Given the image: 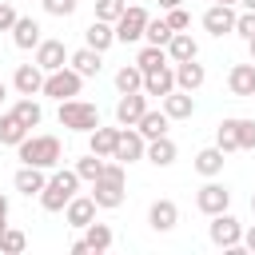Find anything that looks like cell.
<instances>
[{
    "mask_svg": "<svg viewBox=\"0 0 255 255\" xmlns=\"http://www.w3.org/2000/svg\"><path fill=\"white\" fill-rule=\"evenodd\" d=\"M147 12L139 8V4H131V8H124V16L116 20V40L120 44H135V40H143V32H147Z\"/></svg>",
    "mask_w": 255,
    "mask_h": 255,
    "instance_id": "obj_6",
    "label": "cell"
},
{
    "mask_svg": "<svg viewBox=\"0 0 255 255\" xmlns=\"http://www.w3.org/2000/svg\"><path fill=\"white\" fill-rule=\"evenodd\" d=\"M124 0H96V20H108V24H116L120 16H124Z\"/></svg>",
    "mask_w": 255,
    "mask_h": 255,
    "instance_id": "obj_38",
    "label": "cell"
},
{
    "mask_svg": "<svg viewBox=\"0 0 255 255\" xmlns=\"http://www.w3.org/2000/svg\"><path fill=\"white\" fill-rule=\"evenodd\" d=\"M32 128L16 116V112H0V143H8V147H16L24 135H28Z\"/></svg>",
    "mask_w": 255,
    "mask_h": 255,
    "instance_id": "obj_27",
    "label": "cell"
},
{
    "mask_svg": "<svg viewBox=\"0 0 255 255\" xmlns=\"http://www.w3.org/2000/svg\"><path fill=\"white\" fill-rule=\"evenodd\" d=\"M167 56H171V64L195 60V56H199V44H195V36H191V32H175V36L167 40Z\"/></svg>",
    "mask_w": 255,
    "mask_h": 255,
    "instance_id": "obj_24",
    "label": "cell"
},
{
    "mask_svg": "<svg viewBox=\"0 0 255 255\" xmlns=\"http://www.w3.org/2000/svg\"><path fill=\"white\" fill-rule=\"evenodd\" d=\"M12 187H16L20 195H28V199H32V195L40 199V191L48 187V175H44V167H32V163H24V167L12 175Z\"/></svg>",
    "mask_w": 255,
    "mask_h": 255,
    "instance_id": "obj_13",
    "label": "cell"
},
{
    "mask_svg": "<svg viewBox=\"0 0 255 255\" xmlns=\"http://www.w3.org/2000/svg\"><path fill=\"white\" fill-rule=\"evenodd\" d=\"M195 207H199L203 215H219V211H227V207H231V191H227L223 183L207 179V183L195 191Z\"/></svg>",
    "mask_w": 255,
    "mask_h": 255,
    "instance_id": "obj_8",
    "label": "cell"
},
{
    "mask_svg": "<svg viewBox=\"0 0 255 255\" xmlns=\"http://www.w3.org/2000/svg\"><path fill=\"white\" fill-rule=\"evenodd\" d=\"M68 48H64V40H40V48H36V64L44 68V72H56V68H64L68 64Z\"/></svg>",
    "mask_w": 255,
    "mask_h": 255,
    "instance_id": "obj_16",
    "label": "cell"
},
{
    "mask_svg": "<svg viewBox=\"0 0 255 255\" xmlns=\"http://www.w3.org/2000/svg\"><path fill=\"white\" fill-rule=\"evenodd\" d=\"M147 163H155V167H171L175 163V143L167 139V135H159V139H147V155H143Z\"/></svg>",
    "mask_w": 255,
    "mask_h": 255,
    "instance_id": "obj_29",
    "label": "cell"
},
{
    "mask_svg": "<svg viewBox=\"0 0 255 255\" xmlns=\"http://www.w3.org/2000/svg\"><path fill=\"white\" fill-rule=\"evenodd\" d=\"M104 163H108L104 155H96V151H88L84 159H76V175H80L84 183H96V179L104 175Z\"/></svg>",
    "mask_w": 255,
    "mask_h": 255,
    "instance_id": "obj_33",
    "label": "cell"
},
{
    "mask_svg": "<svg viewBox=\"0 0 255 255\" xmlns=\"http://www.w3.org/2000/svg\"><path fill=\"white\" fill-rule=\"evenodd\" d=\"M4 227H8V195H0V235H4Z\"/></svg>",
    "mask_w": 255,
    "mask_h": 255,
    "instance_id": "obj_45",
    "label": "cell"
},
{
    "mask_svg": "<svg viewBox=\"0 0 255 255\" xmlns=\"http://www.w3.org/2000/svg\"><path fill=\"white\" fill-rule=\"evenodd\" d=\"M175 32H171V24L167 20H147V32H143V40L147 44H159V48H167V40H171Z\"/></svg>",
    "mask_w": 255,
    "mask_h": 255,
    "instance_id": "obj_37",
    "label": "cell"
},
{
    "mask_svg": "<svg viewBox=\"0 0 255 255\" xmlns=\"http://www.w3.org/2000/svg\"><path fill=\"white\" fill-rule=\"evenodd\" d=\"M143 155H147L143 131H139V128H120V143H116V155H112V159H120V163L128 167V163H135V159H143Z\"/></svg>",
    "mask_w": 255,
    "mask_h": 255,
    "instance_id": "obj_7",
    "label": "cell"
},
{
    "mask_svg": "<svg viewBox=\"0 0 255 255\" xmlns=\"http://www.w3.org/2000/svg\"><path fill=\"white\" fill-rule=\"evenodd\" d=\"M223 155H227V151H223L219 143H215V147H203V151H195V171H199V175H207V179H215V175L223 171V163H227Z\"/></svg>",
    "mask_w": 255,
    "mask_h": 255,
    "instance_id": "obj_26",
    "label": "cell"
},
{
    "mask_svg": "<svg viewBox=\"0 0 255 255\" xmlns=\"http://www.w3.org/2000/svg\"><path fill=\"white\" fill-rule=\"evenodd\" d=\"M135 64H139L143 72H155V68H163V64H171V56H167V48H159V44H147V48H139V56H135Z\"/></svg>",
    "mask_w": 255,
    "mask_h": 255,
    "instance_id": "obj_32",
    "label": "cell"
},
{
    "mask_svg": "<svg viewBox=\"0 0 255 255\" xmlns=\"http://www.w3.org/2000/svg\"><path fill=\"white\" fill-rule=\"evenodd\" d=\"M247 48H251V60H255V40H247Z\"/></svg>",
    "mask_w": 255,
    "mask_h": 255,
    "instance_id": "obj_49",
    "label": "cell"
},
{
    "mask_svg": "<svg viewBox=\"0 0 255 255\" xmlns=\"http://www.w3.org/2000/svg\"><path fill=\"white\" fill-rule=\"evenodd\" d=\"M68 251H72V255H84V251H88V239H72Z\"/></svg>",
    "mask_w": 255,
    "mask_h": 255,
    "instance_id": "obj_46",
    "label": "cell"
},
{
    "mask_svg": "<svg viewBox=\"0 0 255 255\" xmlns=\"http://www.w3.org/2000/svg\"><path fill=\"white\" fill-rule=\"evenodd\" d=\"M80 175H76V167H60V171H52L48 175V187L40 191V207L44 211H64L72 199H76V191H80Z\"/></svg>",
    "mask_w": 255,
    "mask_h": 255,
    "instance_id": "obj_2",
    "label": "cell"
},
{
    "mask_svg": "<svg viewBox=\"0 0 255 255\" xmlns=\"http://www.w3.org/2000/svg\"><path fill=\"white\" fill-rule=\"evenodd\" d=\"M167 124H171V116H167L163 108H159V112H151V108H147V112L139 116V124H135V128L143 131V139H159V135H167Z\"/></svg>",
    "mask_w": 255,
    "mask_h": 255,
    "instance_id": "obj_28",
    "label": "cell"
},
{
    "mask_svg": "<svg viewBox=\"0 0 255 255\" xmlns=\"http://www.w3.org/2000/svg\"><path fill=\"white\" fill-rule=\"evenodd\" d=\"M235 32H239L243 40H255V12H243V16H235Z\"/></svg>",
    "mask_w": 255,
    "mask_h": 255,
    "instance_id": "obj_42",
    "label": "cell"
},
{
    "mask_svg": "<svg viewBox=\"0 0 255 255\" xmlns=\"http://www.w3.org/2000/svg\"><path fill=\"white\" fill-rule=\"evenodd\" d=\"M211 4H239V0H211Z\"/></svg>",
    "mask_w": 255,
    "mask_h": 255,
    "instance_id": "obj_50",
    "label": "cell"
},
{
    "mask_svg": "<svg viewBox=\"0 0 255 255\" xmlns=\"http://www.w3.org/2000/svg\"><path fill=\"white\" fill-rule=\"evenodd\" d=\"M143 112H147V92H124L120 104H116V124L120 128H135Z\"/></svg>",
    "mask_w": 255,
    "mask_h": 255,
    "instance_id": "obj_9",
    "label": "cell"
},
{
    "mask_svg": "<svg viewBox=\"0 0 255 255\" xmlns=\"http://www.w3.org/2000/svg\"><path fill=\"white\" fill-rule=\"evenodd\" d=\"M167 24H171V32H187V24H191V16L183 12V4L179 8H167V16H163Z\"/></svg>",
    "mask_w": 255,
    "mask_h": 255,
    "instance_id": "obj_41",
    "label": "cell"
},
{
    "mask_svg": "<svg viewBox=\"0 0 255 255\" xmlns=\"http://www.w3.org/2000/svg\"><path fill=\"white\" fill-rule=\"evenodd\" d=\"M16 155H20V163H32V167L52 171V167L64 159V147H60L56 135H24V139L16 143Z\"/></svg>",
    "mask_w": 255,
    "mask_h": 255,
    "instance_id": "obj_1",
    "label": "cell"
},
{
    "mask_svg": "<svg viewBox=\"0 0 255 255\" xmlns=\"http://www.w3.org/2000/svg\"><path fill=\"white\" fill-rule=\"evenodd\" d=\"M64 219H68V227L84 231V227L96 219V199H92V195H76V199L64 207Z\"/></svg>",
    "mask_w": 255,
    "mask_h": 255,
    "instance_id": "obj_18",
    "label": "cell"
},
{
    "mask_svg": "<svg viewBox=\"0 0 255 255\" xmlns=\"http://www.w3.org/2000/svg\"><path fill=\"white\" fill-rule=\"evenodd\" d=\"M203 80H207V68L199 64V56H195V60L175 64V88H179V92H199V88H203Z\"/></svg>",
    "mask_w": 255,
    "mask_h": 255,
    "instance_id": "obj_15",
    "label": "cell"
},
{
    "mask_svg": "<svg viewBox=\"0 0 255 255\" xmlns=\"http://www.w3.org/2000/svg\"><path fill=\"white\" fill-rule=\"evenodd\" d=\"M12 112H16V116H20V120H24L28 128H40V120H44V108H40V104H36L32 96H20Z\"/></svg>",
    "mask_w": 255,
    "mask_h": 255,
    "instance_id": "obj_35",
    "label": "cell"
},
{
    "mask_svg": "<svg viewBox=\"0 0 255 255\" xmlns=\"http://www.w3.org/2000/svg\"><path fill=\"white\" fill-rule=\"evenodd\" d=\"M179 4H183V0H159V8H163V12H167V8H179Z\"/></svg>",
    "mask_w": 255,
    "mask_h": 255,
    "instance_id": "obj_47",
    "label": "cell"
},
{
    "mask_svg": "<svg viewBox=\"0 0 255 255\" xmlns=\"http://www.w3.org/2000/svg\"><path fill=\"white\" fill-rule=\"evenodd\" d=\"M116 88H120V96L124 92H143V68L139 64H124L116 72Z\"/></svg>",
    "mask_w": 255,
    "mask_h": 255,
    "instance_id": "obj_31",
    "label": "cell"
},
{
    "mask_svg": "<svg viewBox=\"0 0 255 255\" xmlns=\"http://www.w3.org/2000/svg\"><path fill=\"white\" fill-rule=\"evenodd\" d=\"M84 239H88V251H96V255H100V251H108V247H112V239H116V235H112V227H108V223H96V219H92V223L84 227Z\"/></svg>",
    "mask_w": 255,
    "mask_h": 255,
    "instance_id": "obj_30",
    "label": "cell"
},
{
    "mask_svg": "<svg viewBox=\"0 0 255 255\" xmlns=\"http://www.w3.org/2000/svg\"><path fill=\"white\" fill-rule=\"evenodd\" d=\"M16 20H20V16H16V8H12L8 0H0V32H12V28H16Z\"/></svg>",
    "mask_w": 255,
    "mask_h": 255,
    "instance_id": "obj_43",
    "label": "cell"
},
{
    "mask_svg": "<svg viewBox=\"0 0 255 255\" xmlns=\"http://www.w3.org/2000/svg\"><path fill=\"white\" fill-rule=\"evenodd\" d=\"M60 128H68V131H96L100 128V108L96 104H88V100H60Z\"/></svg>",
    "mask_w": 255,
    "mask_h": 255,
    "instance_id": "obj_3",
    "label": "cell"
},
{
    "mask_svg": "<svg viewBox=\"0 0 255 255\" xmlns=\"http://www.w3.org/2000/svg\"><path fill=\"white\" fill-rule=\"evenodd\" d=\"M203 28H207L211 36L235 32V4H211V8L203 12Z\"/></svg>",
    "mask_w": 255,
    "mask_h": 255,
    "instance_id": "obj_12",
    "label": "cell"
},
{
    "mask_svg": "<svg viewBox=\"0 0 255 255\" xmlns=\"http://www.w3.org/2000/svg\"><path fill=\"white\" fill-rule=\"evenodd\" d=\"M92 199H96V207H120L124 203V179H116V175H100L96 183H92Z\"/></svg>",
    "mask_w": 255,
    "mask_h": 255,
    "instance_id": "obj_11",
    "label": "cell"
},
{
    "mask_svg": "<svg viewBox=\"0 0 255 255\" xmlns=\"http://www.w3.org/2000/svg\"><path fill=\"white\" fill-rule=\"evenodd\" d=\"M28 247V235L20 231V227H4V235H0V251L4 255H20Z\"/></svg>",
    "mask_w": 255,
    "mask_h": 255,
    "instance_id": "obj_36",
    "label": "cell"
},
{
    "mask_svg": "<svg viewBox=\"0 0 255 255\" xmlns=\"http://www.w3.org/2000/svg\"><path fill=\"white\" fill-rule=\"evenodd\" d=\"M68 64L88 80V76H100V68H104V52H96V48H88V44H84L80 52H72V56H68Z\"/></svg>",
    "mask_w": 255,
    "mask_h": 255,
    "instance_id": "obj_23",
    "label": "cell"
},
{
    "mask_svg": "<svg viewBox=\"0 0 255 255\" xmlns=\"http://www.w3.org/2000/svg\"><path fill=\"white\" fill-rule=\"evenodd\" d=\"M80 88H84V76L72 64L44 76V96H52V100H72V96H80Z\"/></svg>",
    "mask_w": 255,
    "mask_h": 255,
    "instance_id": "obj_4",
    "label": "cell"
},
{
    "mask_svg": "<svg viewBox=\"0 0 255 255\" xmlns=\"http://www.w3.org/2000/svg\"><path fill=\"white\" fill-rule=\"evenodd\" d=\"M227 88H231L235 100H251L255 96V60L251 64H235L227 72Z\"/></svg>",
    "mask_w": 255,
    "mask_h": 255,
    "instance_id": "obj_14",
    "label": "cell"
},
{
    "mask_svg": "<svg viewBox=\"0 0 255 255\" xmlns=\"http://www.w3.org/2000/svg\"><path fill=\"white\" fill-rule=\"evenodd\" d=\"M239 151H255V120H239Z\"/></svg>",
    "mask_w": 255,
    "mask_h": 255,
    "instance_id": "obj_39",
    "label": "cell"
},
{
    "mask_svg": "<svg viewBox=\"0 0 255 255\" xmlns=\"http://www.w3.org/2000/svg\"><path fill=\"white\" fill-rule=\"evenodd\" d=\"M215 143H219L223 151H239V120H219Z\"/></svg>",
    "mask_w": 255,
    "mask_h": 255,
    "instance_id": "obj_34",
    "label": "cell"
},
{
    "mask_svg": "<svg viewBox=\"0 0 255 255\" xmlns=\"http://www.w3.org/2000/svg\"><path fill=\"white\" fill-rule=\"evenodd\" d=\"M4 92H8V88H4V80H0V100H4Z\"/></svg>",
    "mask_w": 255,
    "mask_h": 255,
    "instance_id": "obj_51",
    "label": "cell"
},
{
    "mask_svg": "<svg viewBox=\"0 0 255 255\" xmlns=\"http://www.w3.org/2000/svg\"><path fill=\"white\" fill-rule=\"evenodd\" d=\"M159 104H163V112H167L171 120H191V112H195V100H191V92H179V88H175V92H167Z\"/></svg>",
    "mask_w": 255,
    "mask_h": 255,
    "instance_id": "obj_25",
    "label": "cell"
},
{
    "mask_svg": "<svg viewBox=\"0 0 255 255\" xmlns=\"http://www.w3.org/2000/svg\"><path fill=\"white\" fill-rule=\"evenodd\" d=\"M251 207H255V191H251Z\"/></svg>",
    "mask_w": 255,
    "mask_h": 255,
    "instance_id": "obj_52",
    "label": "cell"
},
{
    "mask_svg": "<svg viewBox=\"0 0 255 255\" xmlns=\"http://www.w3.org/2000/svg\"><path fill=\"white\" fill-rule=\"evenodd\" d=\"M143 92L147 96H167V92H175V64H163V68H155V72H143Z\"/></svg>",
    "mask_w": 255,
    "mask_h": 255,
    "instance_id": "obj_17",
    "label": "cell"
},
{
    "mask_svg": "<svg viewBox=\"0 0 255 255\" xmlns=\"http://www.w3.org/2000/svg\"><path fill=\"white\" fill-rule=\"evenodd\" d=\"M76 4H80V0H44V12L64 20V16H72V12H76Z\"/></svg>",
    "mask_w": 255,
    "mask_h": 255,
    "instance_id": "obj_40",
    "label": "cell"
},
{
    "mask_svg": "<svg viewBox=\"0 0 255 255\" xmlns=\"http://www.w3.org/2000/svg\"><path fill=\"white\" fill-rule=\"evenodd\" d=\"M116 143H120V128H96V131H88V151H96V155H104V159H112L116 155Z\"/></svg>",
    "mask_w": 255,
    "mask_h": 255,
    "instance_id": "obj_22",
    "label": "cell"
},
{
    "mask_svg": "<svg viewBox=\"0 0 255 255\" xmlns=\"http://www.w3.org/2000/svg\"><path fill=\"white\" fill-rule=\"evenodd\" d=\"M179 223V207L171 203V199H155L151 207H147V227L151 231H171Z\"/></svg>",
    "mask_w": 255,
    "mask_h": 255,
    "instance_id": "obj_19",
    "label": "cell"
},
{
    "mask_svg": "<svg viewBox=\"0 0 255 255\" xmlns=\"http://www.w3.org/2000/svg\"><path fill=\"white\" fill-rule=\"evenodd\" d=\"M44 76H48V72H44L36 60H32V64H20L16 76H12V88H16L20 96H40V92H44Z\"/></svg>",
    "mask_w": 255,
    "mask_h": 255,
    "instance_id": "obj_10",
    "label": "cell"
},
{
    "mask_svg": "<svg viewBox=\"0 0 255 255\" xmlns=\"http://www.w3.org/2000/svg\"><path fill=\"white\" fill-rule=\"evenodd\" d=\"M239 4H243V8H247V12H255V0H239Z\"/></svg>",
    "mask_w": 255,
    "mask_h": 255,
    "instance_id": "obj_48",
    "label": "cell"
},
{
    "mask_svg": "<svg viewBox=\"0 0 255 255\" xmlns=\"http://www.w3.org/2000/svg\"><path fill=\"white\" fill-rule=\"evenodd\" d=\"M207 239H211L215 247L231 251V247L243 243V223H239L231 211H219V215H211V223H207Z\"/></svg>",
    "mask_w": 255,
    "mask_h": 255,
    "instance_id": "obj_5",
    "label": "cell"
},
{
    "mask_svg": "<svg viewBox=\"0 0 255 255\" xmlns=\"http://www.w3.org/2000/svg\"><path fill=\"white\" fill-rule=\"evenodd\" d=\"M84 44L96 48V52H108V48L116 44V24H108V20H92V24L84 28Z\"/></svg>",
    "mask_w": 255,
    "mask_h": 255,
    "instance_id": "obj_21",
    "label": "cell"
},
{
    "mask_svg": "<svg viewBox=\"0 0 255 255\" xmlns=\"http://www.w3.org/2000/svg\"><path fill=\"white\" fill-rule=\"evenodd\" d=\"M243 251H251V255H255V223L243 231Z\"/></svg>",
    "mask_w": 255,
    "mask_h": 255,
    "instance_id": "obj_44",
    "label": "cell"
},
{
    "mask_svg": "<svg viewBox=\"0 0 255 255\" xmlns=\"http://www.w3.org/2000/svg\"><path fill=\"white\" fill-rule=\"evenodd\" d=\"M40 40H44V36H40V24H36L32 16H20V20H16V28H12V44H16V48H24V52H36V48H40Z\"/></svg>",
    "mask_w": 255,
    "mask_h": 255,
    "instance_id": "obj_20",
    "label": "cell"
}]
</instances>
